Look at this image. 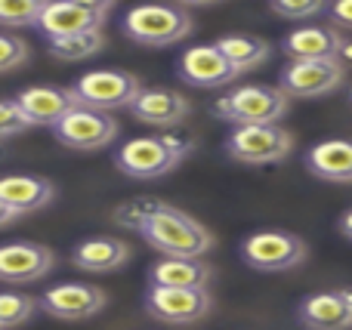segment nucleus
I'll list each match as a JSON object with an SVG mask.
<instances>
[{"label": "nucleus", "mask_w": 352, "mask_h": 330, "mask_svg": "<svg viewBox=\"0 0 352 330\" xmlns=\"http://www.w3.org/2000/svg\"><path fill=\"white\" fill-rule=\"evenodd\" d=\"M217 49L229 59V65L238 74L254 71L256 65L269 59V43L263 37H250V34H223L217 40Z\"/></svg>", "instance_id": "23"}, {"label": "nucleus", "mask_w": 352, "mask_h": 330, "mask_svg": "<svg viewBox=\"0 0 352 330\" xmlns=\"http://www.w3.org/2000/svg\"><path fill=\"white\" fill-rule=\"evenodd\" d=\"M324 16L331 19L340 28H352V0H340V3H331Z\"/></svg>", "instance_id": "31"}, {"label": "nucleus", "mask_w": 352, "mask_h": 330, "mask_svg": "<svg viewBox=\"0 0 352 330\" xmlns=\"http://www.w3.org/2000/svg\"><path fill=\"white\" fill-rule=\"evenodd\" d=\"M43 3L41 0H0V28H28L37 25Z\"/></svg>", "instance_id": "27"}, {"label": "nucleus", "mask_w": 352, "mask_h": 330, "mask_svg": "<svg viewBox=\"0 0 352 330\" xmlns=\"http://www.w3.org/2000/svg\"><path fill=\"white\" fill-rule=\"evenodd\" d=\"M213 115L235 127H260V123H278L287 115V96L278 86L248 84L235 86L213 102Z\"/></svg>", "instance_id": "3"}, {"label": "nucleus", "mask_w": 352, "mask_h": 330, "mask_svg": "<svg viewBox=\"0 0 352 330\" xmlns=\"http://www.w3.org/2000/svg\"><path fill=\"white\" fill-rule=\"evenodd\" d=\"M130 115L140 123H148V127L158 130H176L182 127L188 115H192V105L182 93L176 90H164V86H148L130 105Z\"/></svg>", "instance_id": "16"}, {"label": "nucleus", "mask_w": 352, "mask_h": 330, "mask_svg": "<svg viewBox=\"0 0 352 330\" xmlns=\"http://www.w3.org/2000/svg\"><path fill=\"white\" fill-rule=\"evenodd\" d=\"M161 207H164V201H158V198H148V195L146 198H130V201H124L121 207H115V222L121 228H133V232H140V228L146 226Z\"/></svg>", "instance_id": "25"}, {"label": "nucleus", "mask_w": 352, "mask_h": 330, "mask_svg": "<svg viewBox=\"0 0 352 330\" xmlns=\"http://www.w3.org/2000/svg\"><path fill=\"white\" fill-rule=\"evenodd\" d=\"M37 312V300L25 294H0V330L22 327Z\"/></svg>", "instance_id": "26"}, {"label": "nucleus", "mask_w": 352, "mask_h": 330, "mask_svg": "<svg viewBox=\"0 0 352 330\" xmlns=\"http://www.w3.org/2000/svg\"><path fill=\"white\" fill-rule=\"evenodd\" d=\"M179 80L195 90H217V86H229L238 78V71L229 65L223 53L217 49V43H198L188 47L176 62Z\"/></svg>", "instance_id": "13"}, {"label": "nucleus", "mask_w": 352, "mask_h": 330, "mask_svg": "<svg viewBox=\"0 0 352 330\" xmlns=\"http://www.w3.org/2000/svg\"><path fill=\"white\" fill-rule=\"evenodd\" d=\"M340 232H343V238H349V241H352V207L340 216Z\"/></svg>", "instance_id": "34"}, {"label": "nucleus", "mask_w": 352, "mask_h": 330, "mask_svg": "<svg viewBox=\"0 0 352 330\" xmlns=\"http://www.w3.org/2000/svg\"><path fill=\"white\" fill-rule=\"evenodd\" d=\"M109 12V0H56V3H43L34 28H41L47 40L87 34V31H102Z\"/></svg>", "instance_id": "8"}, {"label": "nucleus", "mask_w": 352, "mask_h": 330, "mask_svg": "<svg viewBox=\"0 0 352 330\" xmlns=\"http://www.w3.org/2000/svg\"><path fill=\"white\" fill-rule=\"evenodd\" d=\"M124 34L140 47H173V43L186 40L192 34L195 22L182 6H167V3H146V6H133L124 16Z\"/></svg>", "instance_id": "4"}, {"label": "nucleus", "mask_w": 352, "mask_h": 330, "mask_svg": "<svg viewBox=\"0 0 352 330\" xmlns=\"http://www.w3.org/2000/svg\"><path fill=\"white\" fill-rule=\"evenodd\" d=\"M78 105L93 111H109L115 108H130L133 99L142 93V84L136 74L118 71V68H99V71H87L78 78V84L72 86Z\"/></svg>", "instance_id": "6"}, {"label": "nucleus", "mask_w": 352, "mask_h": 330, "mask_svg": "<svg viewBox=\"0 0 352 330\" xmlns=\"http://www.w3.org/2000/svg\"><path fill=\"white\" fill-rule=\"evenodd\" d=\"M272 12L287 19V22H306V19H312V16L328 12V3H322V0H275Z\"/></svg>", "instance_id": "29"}, {"label": "nucleus", "mask_w": 352, "mask_h": 330, "mask_svg": "<svg viewBox=\"0 0 352 330\" xmlns=\"http://www.w3.org/2000/svg\"><path fill=\"white\" fill-rule=\"evenodd\" d=\"M53 198L56 185L47 176H34V173H6V176H0V201L16 216L37 213V210L50 207Z\"/></svg>", "instance_id": "18"}, {"label": "nucleus", "mask_w": 352, "mask_h": 330, "mask_svg": "<svg viewBox=\"0 0 352 330\" xmlns=\"http://www.w3.org/2000/svg\"><path fill=\"white\" fill-rule=\"evenodd\" d=\"M72 263L78 266L80 272H96V275H105V272H118L130 263V247L124 244L121 238H109V235H99V238H87L80 241L72 250Z\"/></svg>", "instance_id": "20"}, {"label": "nucleus", "mask_w": 352, "mask_h": 330, "mask_svg": "<svg viewBox=\"0 0 352 330\" xmlns=\"http://www.w3.org/2000/svg\"><path fill=\"white\" fill-rule=\"evenodd\" d=\"M195 139L186 130H164L158 136H136L115 152V167L130 179H161L192 154Z\"/></svg>", "instance_id": "1"}, {"label": "nucleus", "mask_w": 352, "mask_h": 330, "mask_svg": "<svg viewBox=\"0 0 352 330\" xmlns=\"http://www.w3.org/2000/svg\"><path fill=\"white\" fill-rule=\"evenodd\" d=\"M337 62H340L343 68H352V40H343L340 53H337Z\"/></svg>", "instance_id": "32"}, {"label": "nucleus", "mask_w": 352, "mask_h": 330, "mask_svg": "<svg viewBox=\"0 0 352 330\" xmlns=\"http://www.w3.org/2000/svg\"><path fill=\"white\" fill-rule=\"evenodd\" d=\"M210 275L213 269L201 259H173V257H164L148 269V281L152 287H186V290H195V287H207L210 284Z\"/></svg>", "instance_id": "22"}, {"label": "nucleus", "mask_w": 352, "mask_h": 330, "mask_svg": "<svg viewBox=\"0 0 352 330\" xmlns=\"http://www.w3.org/2000/svg\"><path fill=\"white\" fill-rule=\"evenodd\" d=\"M213 309L210 290L207 287H152L148 284L146 294V312L155 321H164V325H195V321L207 318Z\"/></svg>", "instance_id": "10"}, {"label": "nucleus", "mask_w": 352, "mask_h": 330, "mask_svg": "<svg viewBox=\"0 0 352 330\" xmlns=\"http://www.w3.org/2000/svg\"><path fill=\"white\" fill-rule=\"evenodd\" d=\"M16 105L22 108V115L28 117L31 127H56L68 111L78 105L72 86H50V84H37L28 86L16 96Z\"/></svg>", "instance_id": "17"}, {"label": "nucleus", "mask_w": 352, "mask_h": 330, "mask_svg": "<svg viewBox=\"0 0 352 330\" xmlns=\"http://www.w3.org/2000/svg\"><path fill=\"white\" fill-rule=\"evenodd\" d=\"M306 241L285 228H263L241 241V259L254 272L263 275H278V272H291L306 263Z\"/></svg>", "instance_id": "5"}, {"label": "nucleus", "mask_w": 352, "mask_h": 330, "mask_svg": "<svg viewBox=\"0 0 352 330\" xmlns=\"http://www.w3.org/2000/svg\"><path fill=\"white\" fill-rule=\"evenodd\" d=\"M306 170L324 182H352V139H324L306 152Z\"/></svg>", "instance_id": "21"}, {"label": "nucleus", "mask_w": 352, "mask_h": 330, "mask_svg": "<svg viewBox=\"0 0 352 330\" xmlns=\"http://www.w3.org/2000/svg\"><path fill=\"white\" fill-rule=\"evenodd\" d=\"M297 315L306 330H352V287L306 296Z\"/></svg>", "instance_id": "15"}, {"label": "nucleus", "mask_w": 352, "mask_h": 330, "mask_svg": "<svg viewBox=\"0 0 352 330\" xmlns=\"http://www.w3.org/2000/svg\"><path fill=\"white\" fill-rule=\"evenodd\" d=\"M105 47L102 31H87V34H72V37H56L50 40V56L62 62H80L96 56Z\"/></svg>", "instance_id": "24"}, {"label": "nucleus", "mask_w": 352, "mask_h": 330, "mask_svg": "<svg viewBox=\"0 0 352 330\" xmlns=\"http://www.w3.org/2000/svg\"><path fill=\"white\" fill-rule=\"evenodd\" d=\"M28 59H31L28 43L22 37L10 34V31H0V74L19 71L22 65H28Z\"/></svg>", "instance_id": "28"}, {"label": "nucleus", "mask_w": 352, "mask_h": 330, "mask_svg": "<svg viewBox=\"0 0 352 330\" xmlns=\"http://www.w3.org/2000/svg\"><path fill=\"white\" fill-rule=\"evenodd\" d=\"M340 47H343L340 31L328 28V25L294 28L281 40V53L291 56V62H328V59H337Z\"/></svg>", "instance_id": "19"}, {"label": "nucleus", "mask_w": 352, "mask_h": 330, "mask_svg": "<svg viewBox=\"0 0 352 330\" xmlns=\"http://www.w3.org/2000/svg\"><path fill=\"white\" fill-rule=\"evenodd\" d=\"M343 78H346V68L337 59L328 62H287L281 68L278 78V90L285 96L294 99H318L334 93L337 86H343Z\"/></svg>", "instance_id": "12"}, {"label": "nucleus", "mask_w": 352, "mask_h": 330, "mask_svg": "<svg viewBox=\"0 0 352 330\" xmlns=\"http://www.w3.org/2000/svg\"><path fill=\"white\" fill-rule=\"evenodd\" d=\"M16 220H19V216H16V213H12V210H10V207H6V204H3V201H0V228L12 226V222H16Z\"/></svg>", "instance_id": "33"}, {"label": "nucleus", "mask_w": 352, "mask_h": 330, "mask_svg": "<svg viewBox=\"0 0 352 330\" xmlns=\"http://www.w3.org/2000/svg\"><path fill=\"white\" fill-rule=\"evenodd\" d=\"M142 241L152 244L158 253L173 259H201L213 247V235L207 232V226H201L195 216L182 213V210L164 207L140 228Z\"/></svg>", "instance_id": "2"}, {"label": "nucleus", "mask_w": 352, "mask_h": 330, "mask_svg": "<svg viewBox=\"0 0 352 330\" xmlns=\"http://www.w3.org/2000/svg\"><path fill=\"white\" fill-rule=\"evenodd\" d=\"M118 130L121 127L111 115L74 105L53 127V136L65 148H74V152H99V148H109L118 139Z\"/></svg>", "instance_id": "9"}, {"label": "nucleus", "mask_w": 352, "mask_h": 330, "mask_svg": "<svg viewBox=\"0 0 352 330\" xmlns=\"http://www.w3.org/2000/svg\"><path fill=\"white\" fill-rule=\"evenodd\" d=\"M31 123L16 105V99H0V139H12V136L25 133Z\"/></svg>", "instance_id": "30"}, {"label": "nucleus", "mask_w": 352, "mask_h": 330, "mask_svg": "<svg viewBox=\"0 0 352 330\" xmlns=\"http://www.w3.org/2000/svg\"><path fill=\"white\" fill-rule=\"evenodd\" d=\"M294 136L281 123H260V127H235L226 139V154L238 164L266 167L278 164L291 154Z\"/></svg>", "instance_id": "7"}, {"label": "nucleus", "mask_w": 352, "mask_h": 330, "mask_svg": "<svg viewBox=\"0 0 352 330\" xmlns=\"http://www.w3.org/2000/svg\"><path fill=\"white\" fill-rule=\"evenodd\" d=\"M56 257L50 247L37 241H10L0 244V281L3 284H31L50 275Z\"/></svg>", "instance_id": "14"}, {"label": "nucleus", "mask_w": 352, "mask_h": 330, "mask_svg": "<svg viewBox=\"0 0 352 330\" xmlns=\"http://www.w3.org/2000/svg\"><path fill=\"white\" fill-rule=\"evenodd\" d=\"M109 306V296L105 290L93 287V284L84 281H65V284H56L50 287L47 294L37 300V309L50 318H59V321H87V318H96L102 309Z\"/></svg>", "instance_id": "11"}, {"label": "nucleus", "mask_w": 352, "mask_h": 330, "mask_svg": "<svg viewBox=\"0 0 352 330\" xmlns=\"http://www.w3.org/2000/svg\"><path fill=\"white\" fill-rule=\"evenodd\" d=\"M349 99H352V90H349Z\"/></svg>", "instance_id": "35"}]
</instances>
